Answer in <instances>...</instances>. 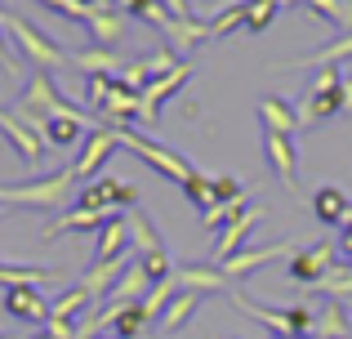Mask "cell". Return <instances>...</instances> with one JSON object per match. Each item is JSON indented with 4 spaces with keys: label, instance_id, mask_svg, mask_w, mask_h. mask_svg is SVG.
Segmentation results:
<instances>
[{
    "label": "cell",
    "instance_id": "cell-1",
    "mask_svg": "<svg viewBox=\"0 0 352 339\" xmlns=\"http://www.w3.org/2000/svg\"><path fill=\"white\" fill-rule=\"evenodd\" d=\"M76 192H80V179H76V170L67 166L58 174H45V179L14 183V188L0 183V206H41V210H54V206H76Z\"/></svg>",
    "mask_w": 352,
    "mask_h": 339
},
{
    "label": "cell",
    "instance_id": "cell-2",
    "mask_svg": "<svg viewBox=\"0 0 352 339\" xmlns=\"http://www.w3.org/2000/svg\"><path fill=\"white\" fill-rule=\"evenodd\" d=\"M116 139H120V148H129L138 161H147V166H152L156 174H161V179L179 183V188L192 179V174H197V170L188 166V157H179V152L161 148L156 139H143V134H138V130H129V125H125V130H116Z\"/></svg>",
    "mask_w": 352,
    "mask_h": 339
},
{
    "label": "cell",
    "instance_id": "cell-3",
    "mask_svg": "<svg viewBox=\"0 0 352 339\" xmlns=\"http://www.w3.org/2000/svg\"><path fill=\"white\" fill-rule=\"evenodd\" d=\"M5 32H14V41H18V50L27 54V58L36 63V67H45V72H54V67H67V58H72V50H63L58 41H50L45 32H36L27 18H18V14H5Z\"/></svg>",
    "mask_w": 352,
    "mask_h": 339
},
{
    "label": "cell",
    "instance_id": "cell-4",
    "mask_svg": "<svg viewBox=\"0 0 352 339\" xmlns=\"http://www.w3.org/2000/svg\"><path fill=\"white\" fill-rule=\"evenodd\" d=\"M138 206V188L125 179H94L80 183L76 192V210H103V215H120V210Z\"/></svg>",
    "mask_w": 352,
    "mask_h": 339
},
{
    "label": "cell",
    "instance_id": "cell-5",
    "mask_svg": "<svg viewBox=\"0 0 352 339\" xmlns=\"http://www.w3.org/2000/svg\"><path fill=\"white\" fill-rule=\"evenodd\" d=\"M335 268V245L330 241H317V245H303L285 259V277L299 281V286H321Z\"/></svg>",
    "mask_w": 352,
    "mask_h": 339
},
{
    "label": "cell",
    "instance_id": "cell-6",
    "mask_svg": "<svg viewBox=\"0 0 352 339\" xmlns=\"http://www.w3.org/2000/svg\"><path fill=\"white\" fill-rule=\"evenodd\" d=\"M263 219V206H241L232 219H228V228L214 237V245H210V259H214V268L219 263H228L232 254H241V245H245V237H250V228Z\"/></svg>",
    "mask_w": 352,
    "mask_h": 339
},
{
    "label": "cell",
    "instance_id": "cell-7",
    "mask_svg": "<svg viewBox=\"0 0 352 339\" xmlns=\"http://www.w3.org/2000/svg\"><path fill=\"white\" fill-rule=\"evenodd\" d=\"M188 76H192V63H179L170 76H156L152 85L138 94V125H156V116H161V103H165L170 94H179V89L188 85Z\"/></svg>",
    "mask_w": 352,
    "mask_h": 339
},
{
    "label": "cell",
    "instance_id": "cell-8",
    "mask_svg": "<svg viewBox=\"0 0 352 339\" xmlns=\"http://www.w3.org/2000/svg\"><path fill=\"white\" fill-rule=\"evenodd\" d=\"M120 148V139H116V130H107V125H98V130H89L85 134V143H80V152H76V179L80 183H89L98 170H103V161H112V152Z\"/></svg>",
    "mask_w": 352,
    "mask_h": 339
},
{
    "label": "cell",
    "instance_id": "cell-9",
    "mask_svg": "<svg viewBox=\"0 0 352 339\" xmlns=\"http://www.w3.org/2000/svg\"><path fill=\"white\" fill-rule=\"evenodd\" d=\"M258 143H263V157H267V166H272V174L285 188H294V183H299V148H294V134L263 130Z\"/></svg>",
    "mask_w": 352,
    "mask_h": 339
},
{
    "label": "cell",
    "instance_id": "cell-10",
    "mask_svg": "<svg viewBox=\"0 0 352 339\" xmlns=\"http://www.w3.org/2000/svg\"><path fill=\"white\" fill-rule=\"evenodd\" d=\"M294 250H299L294 241H272V245H258V250H241V254H232L228 263H219V272H223L228 281H241V277H250V272H258L263 263L290 259Z\"/></svg>",
    "mask_w": 352,
    "mask_h": 339
},
{
    "label": "cell",
    "instance_id": "cell-11",
    "mask_svg": "<svg viewBox=\"0 0 352 339\" xmlns=\"http://www.w3.org/2000/svg\"><path fill=\"white\" fill-rule=\"evenodd\" d=\"M0 134L14 143V152L27 161V166H41V161L50 157V143H45L36 130H27V125L14 116V107H0Z\"/></svg>",
    "mask_w": 352,
    "mask_h": 339
},
{
    "label": "cell",
    "instance_id": "cell-12",
    "mask_svg": "<svg viewBox=\"0 0 352 339\" xmlns=\"http://www.w3.org/2000/svg\"><path fill=\"white\" fill-rule=\"evenodd\" d=\"M5 313L18 317V322L45 326L50 322V299H45L36 286H5Z\"/></svg>",
    "mask_w": 352,
    "mask_h": 339
},
{
    "label": "cell",
    "instance_id": "cell-13",
    "mask_svg": "<svg viewBox=\"0 0 352 339\" xmlns=\"http://www.w3.org/2000/svg\"><path fill=\"white\" fill-rule=\"evenodd\" d=\"M107 219H112V215H103V210H76V206H72L67 215H58L54 223L41 228V241H54V237H67V232H98Z\"/></svg>",
    "mask_w": 352,
    "mask_h": 339
},
{
    "label": "cell",
    "instance_id": "cell-14",
    "mask_svg": "<svg viewBox=\"0 0 352 339\" xmlns=\"http://www.w3.org/2000/svg\"><path fill=\"white\" fill-rule=\"evenodd\" d=\"M129 223H125V215H112L103 228H98V250H94V263H116V259H125L129 254Z\"/></svg>",
    "mask_w": 352,
    "mask_h": 339
},
{
    "label": "cell",
    "instance_id": "cell-15",
    "mask_svg": "<svg viewBox=\"0 0 352 339\" xmlns=\"http://www.w3.org/2000/svg\"><path fill=\"white\" fill-rule=\"evenodd\" d=\"M344 112V98H339V89H308L299 103V125L303 130H312V125L330 121V116Z\"/></svg>",
    "mask_w": 352,
    "mask_h": 339
},
{
    "label": "cell",
    "instance_id": "cell-16",
    "mask_svg": "<svg viewBox=\"0 0 352 339\" xmlns=\"http://www.w3.org/2000/svg\"><path fill=\"white\" fill-rule=\"evenodd\" d=\"M67 67H76L80 76H120V67H125V63L116 58L112 50H103V45H89V50H76L67 58Z\"/></svg>",
    "mask_w": 352,
    "mask_h": 339
},
{
    "label": "cell",
    "instance_id": "cell-17",
    "mask_svg": "<svg viewBox=\"0 0 352 339\" xmlns=\"http://www.w3.org/2000/svg\"><path fill=\"white\" fill-rule=\"evenodd\" d=\"M174 281H179V290H197V295H219V290H228V277L214 263H188V268L174 272Z\"/></svg>",
    "mask_w": 352,
    "mask_h": 339
},
{
    "label": "cell",
    "instance_id": "cell-18",
    "mask_svg": "<svg viewBox=\"0 0 352 339\" xmlns=\"http://www.w3.org/2000/svg\"><path fill=\"white\" fill-rule=\"evenodd\" d=\"M317 339H352V317H348V304L344 299H326L317 308V326H312Z\"/></svg>",
    "mask_w": 352,
    "mask_h": 339
},
{
    "label": "cell",
    "instance_id": "cell-19",
    "mask_svg": "<svg viewBox=\"0 0 352 339\" xmlns=\"http://www.w3.org/2000/svg\"><path fill=\"white\" fill-rule=\"evenodd\" d=\"M258 121H263V130H276V134L303 130V125H299V107H290L285 98H276V94L258 98Z\"/></svg>",
    "mask_w": 352,
    "mask_h": 339
},
{
    "label": "cell",
    "instance_id": "cell-20",
    "mask_svg": "<svg viewBox=\"0 0 352 339\" xmlns=\"http://www.w3.org/2000/svg\"><path fill=\"white\" fill-rule=\"evenodd\" d=\"M312 215H317L321 223H330V228H344L348 215H352V201L339 188H317L312 192Z\"/></svg>",
    "mask_w": 352,
    "mask_h": 339
},
{
    "label": "cell",
    "instance_id": "cell-21",
    "mask_svg": "<svg viewBox=\"0 0 352 339\" xmlns=\"http://www.w3.org/2000/svg\"><path fill=\"white\" fill-rule=\"evenodd\" d=\"M125 223H129V241L138 245V259H147V254H165V241L156 237V223L138 206L125 210Z\"/></svg>",
    "mask_w": 352,
    "mask_h": 339
},
{
    "label": "cell",
    "instance_id": "cell-22",
    "mask_svg": "<svg viewBox=\"0 0 352 339\" xmlns=\"http://www.w3.org/2000/svg\"><path fill=\"white\" fill-rule=\"evenodd\" d=\"M125 263H129V259H116V263H89V272L80 277V290H85V295L94 299V304H103V299H107V290H112L116 281H120Z\"/></svg>",
    "mask_w": 352,
    "mask_h": 339
},
{
    "label": "cell",
    "instance_id": "cell-23",
    "mask_svg": "<svg viewBox=\"0 0 352 339\" xmlns=\"http://www.w3.org/2000/svg\"><path fill=\"white\" fill-rule=\"evenodd\" d=\"M206 295H197V290H179V295L170 299V308L161 313V335H179L183 326L192 322V313H197V304Z\"/></svg>",
    "mask_w": 352,
    "mask_h": 339
},
{
    "label": "cell",
    "instance_id": "cell-24",
    "mask_svg": "<svg viewBox=\"0 0 352 339\" xmlns=\"http://www.w3.org/2000/svg\"><path fill=\"white\" fill-rule=\"evenodd\" d=\"M89 304H94V299H89L76 281V286H67L58 299H50V317L54 322H76V317H89Z\"/></svg>",
    "mask_w": 352,
    "mask_h": 339
},
{
    "label": "cell",
    "instance_id": "cell-25",
    "mask_svg": "<svg viewBox=\"0 0 352 339\" xmlns=\"http://www.w3.org/2000/svg\"><path fill=\"white\" fill-rule=\"evenodd\" d=\"M85 32H89V36H94V41L107 50V45H116V41H120V32H125V18H120L116 9H98V14H89Z\"/></svg>",
    "mask_w": 352,
    "mask_h": 339
},
{
    "label": "cell",
    "instance_id": "cell-26",
    "mask_svg": "<svg viewBox=\"0 0 352 339\" xmlns=\"http://www.w3.org/2000/svg\"><path fill=\"white\" fill-rule=\"evenodd\" d=\"M147 322H152V317L143 313V304H125V308H120V313L112 317L107 335H116V339H138V335L147 331Z\"/></svg>",
    "mask_w": 352,
    "mask_h": 339
},
{
    "label": "cell",
    "instance_id": "cell-27",
    "mask_svg": "<svg viewBox=\"0 0 352 339\" xmlns=\"http://www.w3.org/2000/svg\"><path fill=\"white\" fill-rule=\"evenodd\" d=\"M41 5H50L54 14H63L67 23H89V14H98V9H112V0H41Z\"/></svg>",
    "mask_w": 352,
    "mask_h": 339
},
{
    "label": "cell",
    "instance_id": "cell-28",
    "mask_svg": "<svg viewBox=\"0 0 352 339\" xmlns=\"http://www.w3.org/2000/svg\"><path fill=\"white\" fill-rule=\"evenodd\" d=\"M339 58H352V32H344L339 41H330V45H321L317 54H303V58H294L290 67H299V63H312V67H326V63H335V67H339Z\"/></svg>",
    "mask_w": 352,
    "mask_h": 339
},
{
    "label": "cell",
    "instance_id": "cell-29",
    "mask_svg": "<svg viewBox=\"0 0 352 339\" xmlns=\"http://www.w3.org/2000/svg\"><path fill=\"white\" fill-rule=\"evenodd\" d=\"M174 295H179V281H174V272H170V277H165V281H156V286L147 290V295L138 299V304H143V313L152 317V322H161V313L170 308V299H174Z\"/></svg>",
    "mask_w": 352,
    "mask_h": 339
},
{
    "label": "cell",
    "instance_id": "cell-30",
    "mask_svg": "<svg viewBox=\"0 0 352 339\" xmlns=\"http://www.w3.org/2000/svg\"><path fill=\"white\" fill-rule=\"evenodd\" d=\"M308 14H317L321 23H335L352 32V0H308Z\"/></svg>",
    "mask_w": 352,
    "mask_h": 339
},
{
    "label": "cell",
    "instance_id": "cell-31",
    "mask_svg": "<svg viewBox=\"0 0 352 339\" xmlns=\"http://www.w3.org/2000/svg\"><path fill=\"white\" fill-rule=\"evenodd\" d=\"M183 197L192 201V206H201V210H214L219 206V197H214V179H210V174H192L188 183H183Z\"/></svg>",
    "mask_w": 352,
    "mask_h": 339
},
{
    "label": "cell",
    "instance_id": "cell-32",
    "mask_svg": "<svg viewBox=\"0 0 352 339\" xmlns=\"http://www.w3.org/2000/svg\"><path fill=\"white\" fill-rule=\"evenodd\" d=\"M206 32L210 36H232V32H245V0L241 5H232V9H223V14H214L206 23Z\"/></svg>",
    "mask_w": 352,
    "mask_h": 339
},
{
    "label": "cell",
    "instance_id": "cell-33",
    "mask_svg": "<svg viewBox=\"0 0 352 339\" xmlns=\"http://www.w3.org/2000/svg\"><path fill=\"white\" fill-rule=\"evenodd\" d=\"M276 0H245V32H267L276 18Z\"/></svg>",
    "mask_w": 352,
    "mask_h": 339
},
{
    "label": "cell",
    "instance_id": "cell-34",
    "mask_svg": "<svg viewBox=\"0 0 352 339\" xmlns=\"http://www.w3.org/2000/svg\"><path fill=\"white\" fill-rule=\"evenodd\" d=\"M0 67H5L9 76H18V58H14V45L5 41V23H0Z\"/></svg>",
    "mask_w": 352,
    "mask_h": 339
},
{
    "label": "cell",
    "instance_id": "cell-35",
    "mask_svg": "<svg viewBox=\"0 0 352 339\" xmlns=\"http://www.w3.org/2000/svg\"><path fill=\"white\" fill-rule=\"evenodd\" d=\"M116 5L125 9V14H138V18H143V14H147V5H152V0H116Z\"/></svg>",
    "mask_w": 352,
    "mask_h": 339
},
{
    "label": "cell",
    "instance_id": "cell-36",
    "mask_svg": "<svg viewBox=\"0 0 352 339\" xmlns=\"http://www.w3.org/2000/svg\"><path fill=\"white\" fill-rule=\"evenodd\" d=\"M339 98H344V112L352 116V76H344V85H339Z\"/></svg>",
    "mask_w": 352,
    "mask_h": 339
},
{
    "label": "cell",
    "instance_id": "cell-37",
    "mask_svg": "<svg viewBox=\"0 0 352 339\" xmlns=\"http://www.w3.org/2000/svg\"><path fill=\"white\" fill-rule=\"evenodd\" d=\"M339 241H344V254L352 259V215H348V223H344V237H339Z\"/></svg>",
    "mask_w": 352,
    "mask_h": 339
},
{
    "label": "cell",
    "instance_id": "cell-38",
    "mask_svg": "<svg viewBox=\"0 0 352 339\" xmlns=\"http://www.w3.org/2000/svg\"><path fill=\"white\" fill-rule=\"evenodd\" d=\"M27 339H54L50 331H45V326H41V331H36V335H27Z\"/></svg>",
    "mask_w": 352,
    "mask_h": 339
},
{
    "label": "cell",
    "instance_id": "cell-39",
    "mask_svg": "<svg viewBox=\"0 0 352 339\" xmlns=\"http://www.w3.org/2000/svg\"><path fill=\"white\" fill-rule=\"evenodd\" d=\"M276 5H308V0H276Z\"/></svg>",
    "mask_w": 352,
    "mask_h": 339
},
{
    "label": "cell",
    "instance_id": "cell-40",
    "mask_svg": "<svg viewBox=\"0 0 352 339\" xmlns=\"http://www.w3.org/2000/svg\"><path fill=\"white\" fill-rule=\"evenodd\" d=\"M0 339H14V335H0Z\"/></svg>",
    "mask_w": 352,
    "mask_h": 339
},
{
    "label": "cell",
    "instance_id": "cell-41",
    "mask_svg": "<svg viewBox=\"0 0 352 339\" xmlns=\"http://www.w3.org/2000/svg\"><path fill=\"white\" fill-rule=\"evenodd\" d=\"M103 339H116V335H103Z\"/></svg>",
    "mask_w": 352,
    "mask_h": 339
},
{
    "label": "cell",
    "instance_id": "cell-42",
    "mask_svg": "<svg viewBox=\"0 0 352 339\" xmlns=\"http://www.w3.org/2000/svg\"><path fill=\"white\" fill-rule=\"evenodd\" d=\"M308 339H317V335H308Z\"/></svg>",
    "mask_w": 352,
    "mask_h": 339
},
{
    "label": "cell",
    "instance_id": "cell-43",
    "mask_svg": "<svg viewBox=\"0 0 352 339\" xmlns=\"http://www.w3.org/2000/svg\"><path fill=\"white\" fill-rule=\"evenodd\" d=\"M348 308H352V304H348Z\"/></svg>",
    "mask_w": 352,
    "mask_h": 339
}]
</instances>
